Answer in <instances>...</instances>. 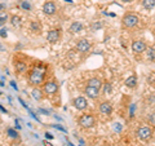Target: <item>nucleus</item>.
Instances as JSON below:
<instances>
[{
  "instance_id": "30",
  "label": "nucleus",
  "mask_w": 155,
  "mask_h": 146,
  "mask_svg": "<svg viewBox=\"0 0 155 146\" xmlns=\"http://www.w3.org/2000/svg\"><path fill=\"white\" fill-rule=\"evenodd\" d=\"M45 137H47V138H49V140H52V138H53V136H52L51 133H45Z\"/></svg>"
},
{
  "instance_id": "19",
  "label": "nucleus",
  "mask_w": 155,
  "mask_h": 146,
  "mask_svg": "<svg viewBox=\"0 0 155 146\" xmlns=\"http://www.w3.org/2000/svg\"><path fill=\"white\" fill-rule=\"evenodd\" d=\"M141 4L147 11H151V9L155 8V0H141Z\"/></svg>"
},
{
  "instance_id": "1",
  "label": "nucleus",
  "mask_w": 155,
  "mask_h": 146,
  "mask_svg": "<svg viewBox=\"0 0 155 146\" xmlns=\"http://www.w3.org/2000/svg\"><path fill=\"white\" fill-rule=\"evenodd\" d=\"M45 69L41 66H36L28 72V84L31 87H39L44 84V78H45Z\"/></svg>"
},
{
  "instance_id": "16",
  "label": "nucleus",
  "mask_w": 155,
  "mask_h": 146,
  "mask_svg": "<svg viewBox=\"0 0 155 146\" xmlns=\"http://www.w3.org/2000/svg\"><path fill=\"white\" fill-rule=\"evenodd\" d=\"M81 30H83V25H81V22H72L71 25H70V28H69V31L71 34H76V32H80Z\"/></svg>"
},
{
  "instance_id": "35",
  "label": "nucleus",
  "mask_w": 155,
  "mask_h": 146,
  "mask_svg": "<svg viewBox=\"0 0 155 146\" xmlns=\"http://www.w3.org/2000/svg\"><path fill=\"white\" fill-rule=\"evenodd\" d=\"M4 85V83H2V81H0V87H3Z\"/></svg>"
},
{
  "instance_id": "17",
  "label": "nucleus",
  "mask_w": 155,
  "mask_h": 146,
  "mask_svg": "<svg viewBox=\"0 0 155 146\" xmlns=\"http://www.w3.org/2000/svg\"><path fill=\"white\" fill-rule=\"evenodd\" d=\"M30 30L35 34H39L41 31V23L39 21H31L30 22Z\"/></svg>"
},
{
  "instance_id": "12",
  "label": "nucleus",
  "mask_w": 155,
  "mask_h": 146,
  "mask_svg": "<svg viewBox=\"0 0 155 146\" xmlns=\"http://www.w3.org/2000/svg\"><path fill=\"white\" fill-rule=\"evenodd\" d=\"M84 93H85V96L88 97V98H91V100H97V98L100 97V95H101V89L93 88V87L87 85L85 89H84Z\"/></svg>"
},
{
  "instance_id": "26",
  "label": "nucleus",
  "mask_w": 155,
  "mask_h": 146,
  "mask_svg": "<svg viewBox=\"0 0 155 146\" xmlns=\"http://www.w3.org/2000/svg\"><path fill=\"white\" fill-rule=\"evenodd\" d=\"M53 127H54L56 129H58V131H62V132H67V129L64 128V127H62V125H60V124H53Z\"/></svg>"
},
{
  "instance_id": "3",
  "label": "nucleus",
  "mask_w": 155,
  "mask_h": 146,
  "mask_svg": "<svg viewBox=\"0 0 155 146\" xmlns=\"http://www.w3.org/2000/svg\"><path fill=\"white\" fill-rule=\"evenodd\" d=\"M136 136L138 140L141 141H149L154 137V125L151 124H143L141 127H138L136 131Z\"/></svg>"
},
{
  "instance_id": "25",
  "label": "nucleus",
  "mask_w": 155,
  "mask_h": 146,
  "mask_svg": "<svg viewBox=\"0 0 155 146\" xmlns=\"http://www.w3.org/2000/svg\"><path fill=\"white\" fill-rule=\"evenodd\" d=\"M8 134H9V137L11 138H18V133H17V131H14L13 128H8Z\"/></svg>"
},
{
  "instance_id": "27",
  "label": "nucleus",
  "mask_w": 155,
  "mask_h": 146,
  "mask_svg": "<svg viewBox=\"0 0 155 146\" xmlns=\"http://www.w3.org/2000/svg\"><path fill=\"white\" fill-rule=\"evenodd\" d=\"M0 36L7 38V28H2V30H0Z\"/></svg>"
},
{
  "instance_id": "9",
  "label": "nucleus",
  "mask_w": 155,
  "mask_h": 146,
  "mask_svg": "<svg viewBox=\"0 0 155 146\" xmlns=\"http://www.w3.org/2000/svg\"><path fill=\"white\" fill-rule=\"evenodd\" d=\"M113 104H111L110 101H102L98 106V111L100 114H102L105 116H110L111 114H113Z\"/></svg>"
},
{
  "instance_id": "10",
  "label": "nucleus",
  "mask_w": 155,
  "mask_h": 146,
  "mask_svg": "<svg viewBox=\"0 0 155 146\" xmlns=\"http://www.w3.org/2000/svg\"><path fill=\"white\" fill-rule=\"evenodd\" d=\"M72 105H74V108L78 109V110H85L87 108H88V101H87L85 97H76V98L72 100Z\"/></svg>"
},
{
  "instance_id": "29",
  "label": "nucleus",
  "mask_w": 155,
  "mask_h": 146,
  "mask_svg": "<svg viewBox=\"0 0 155 146\" xmlns=\"http://www.w3.org/2000/svg\"><path fill=\"white\" fill-rule=\"evenodd\" d=\"M11 85H12V87H13V88L16 89V91H18V88H17V84H16V81H13V80H12V81H11Z\"/></svg>"
},
{
  "instance_id": "31",
  "label": "nucleus",
  "mask_w": 155,
  "mask_h": 146,
  "mask_svg": "<svg viewBox=\"0 0 155 146\" xmlns=\"http://www.w3.org/2000/svg\"><path fill=\"white\" fill-rule=\"evenodd\" d=\"M122 3H132V2H134V0H120Z\"/></svg>"
},
{
  "instance_id": "6",
  "label": "nucleus",
  "mask_w": 155,
  "mask_h": 146,
  "mask_svg": "<svg viewBox=\"0 0 155 146\" xmlns=\"http://www.w3.org/2000/svg\"><path fill=\"white\" fill-rule=\"evenodd\" d=\"M43 91L47 96H54L58 92V83L56 80H47L43 84Z\"/></svg>"
},
{
  "instance_id": "33",
  "label": "nucleus",
  "mask_w": 155,
  "mask_h": 146,
  "mask_svg": "<svg viewBox=\"0 0 155 146\" xmlns=\"http://www.w3.org/2000/svg\"><path fill=\"white\" fill-rule=\"evenodd\" d=\"M4 25H5V22H4V21H2V19H0V27H2V26H4Z\"/></svg>"
},
{
  "instance_id": "2",
  "label": "nucleus",
  "mask_w": 155,
  "mask_h": 146,
  "mask_svg": "<svg viewBox=\"0 0 155 146\" xmlns=\"http://www.w3.org/2000/svg\"><path fill=\"white\" fill-rule=\"evenodd\" d=\"M140 23V16L137 13H134L132 11H128L123 14L122 17V27L124 30H133L138 26Z\"/></svg>"
},
{
  "instance_id": "18",
  "label": "nucleus",
  "mask_w": 155,
  "mask_h": 146,
  "mask_svg": "<svg viewBox=\"0 0 155 146\" xmlns=\"http://www.w3.org/2000/svg\"><path fill=\"white\" fill-rule=\"evenodd\" d=\"M125 85H127L128 88H136V87H137V78L134 75L129 76L128 79L125 80Z\"/></svg>"
},
{
  "instance_id": "8",
  "label": "nucleus",
  "mask_w": 155,
  "mask_h": 146,
  "mask_svg": "<svg viewBox=\"0 0 155 146\" xmlns=\"http://www.w3.org/2000/svg\"><path fill=\"white\" fill-rule=\"evenodd\" d=\"M92 49V44L88 39H80V40H78L76 43V51L80 52V53H89Z\"/></svg>"
},
{
  "instance_id": "28",
  "label": "nucleus",
  "mask_w": 155,
  "mask_h": 146,
  "mask_svg": "<svg viewBox=\"0 0 155 146\" xmlns=\"http://www.w3.org/2000/svg\"><path fill=\"white\" fill-rule=\"evenodd\" d=\"M7 9V5L5 4H3V3H0V12H4Z\"/></svg>"
},
{
  "instance_id": "36",
  "label": "nucleus",
  "mask_w": 155,
  "mask_h": 146,
  "mask_svg": "<svg viewBox=\"0 0 155 146\" xmlns=\"http://www.w3.org/2000/svg\"><path fill=\"white\" fill-rule=\"evenodd\" d=\"M0 95H2V92H0Z\"/></svg>"
},
{
  "instance_id": "5",
  "label": "nucleus",
  "mask_w": 155,
  "mask_h": 146,
  "mask_svg": "<svg viewBox=\"0 0 155 146\" xmlns=\"http://www.w3.org/2000/svg\"><path fill=\"white\" fill-rule=\"evenodd\" d=\"M130 48H132V52L136 53V55H142V53L146 52L149 45H147L146 40H143V39H136V40L132 41Z\"/></svg>"
},
{
  "instance_id": "24",
  "label": "nucleus",
  "mask_w": 155,
  "mask_h": 146,
  "mask_svg": "<svg viewBox=\"0 0 155 146\" xmlns=\"http://www.w3.org/2000/svg\"><path fill=\"white\" fill-rule=\"evenodd\" d=\"M19 5H21V8H22V9H25V11H31V5H30V3L26 2V0H21Z\"/></svg>"
},
{
  "instance_id": "7",
  "label": "nucleus",
  "mask_w": 155,
  "mask_h": 146,
  "mask_svg": "<svg viewBox=\"0 0 155 146\" xmlns=\"http://www.w3.org/2000/svg\"><path fill=\"white\" fill-rule=\"evenodd\" d=\"M61 38H62L61 28H52V30H49L47 34V40H48V43H51V44L60 43Z\"/></svg>"
},
{
  "instance_id": "22",
  "label": "nucleus",
  "mask_w": 155,
  "mask_h": 146,
  "mask_svg": "<svg viewBox=\"0 0 155 146\" xmlns=\"http://www.w3.org/2000/svg\"><path fill=\"white\" fill-rule=\"evenodd\" d=\"M146 121H147V124H151V125H154V127H155V111H151V113L147 114Z\"/></svg>"
},
{
  "instance_id": "20",
  "label": "nucleus",
  "mask_w": 155,
  "mask_h": 146,
  "mask_svg": "<svg viewBox=\"0 0 155 146\" xmlns=\"http://www.w3.org/2000/svg\"><path fill=\"white\" fill-rule=\"evenodd\" d=\"M145 53L147 55V60L149 61L155 62V47H149Z\"/></svg>"
},
{
  "instance_id": "14",
  "label": "nucleus",
  "mask_w": 155,
  "mask_h": 146,
  "mask_svg": "<svg viewBox=\"0 0 155 146\" xmlns=\"http://www.w3.org/2000/svg\"><path fill=\"white\" fill-rule=\"evenodd\" d=\"M31 96H32V98L34 100H36V101H41L43 98H44V91H43V88H39V87H35V88L32 89L31 92Z\"/></svg>"
},
{
  "instance_id": "4",
  "label": "nucleus",
  "mask_w": 155,
  "mask_h": 146,
  "mask_svg": "<svg viewBox=\"0 0 155 146\" xmlns=\"http://www.w3.org/2000/svg\"><path fill=\"white\" fill-rule=\"evenodd\" d=\"M78 123L81 128L84 129H89L92 127H94L96 125V118L92 114H83L79 116V119H78Z\"/></svg>"
},
{
  "instance_id": "32",
  "label": "nucleus",
  "mask_w": 155,
  "mask_h": 146,
  "mask_svg": "<svg viewBox=\"0 0 155 146\" xmlns=\"http://www.w3.org/2000/svg\"><path fill=\"white\" fill-rule=\"evenodd\" d=\"M0 110H2V111H3V113H5V114H7V110H5V109H4V108H3V106H2V105H0Z\"/></svg>"
},
{
  "instance_id": "13",
  "label": "nucleus",
  "mask_w": 155,
  "mask_h": 146,
  "mask_svg": "<svg viewBox=\"0 0 155 146\" xmlns=\"http://www.w3.org/2000/svg\"><path fill=\"white\" fill-rule=\"evenodd\" d=\"M87 85L93 87V88L101 89V88H102V85H104V81H102V79H101V78L93 76V78H91V79H88V81H87Z\"/></svg>"
},
{
  "instance_id": "15",
  "label": "nucleus",
  "mask_w": 155,
  "mask_h": 146,
  "mask_svg": "<svg viewBox=\"0 0 155 146\" xmlns=\"http://www.w3.org/2000/svg\"><path fill=\"white\" fill-rule=\"evenodd\" d=\"M14 70H16L18 74H25L27 71V64L23 61H16L14 62Z\"/></svg>"
},
{
  "instance_id": "21",
  "label": "nucleus",
  "mask_w": 155,
  "mask_h": 146,
  "mask_svg": "<svg viewBox=\"0 0 155 146\" xmlns=\"http://www.w3.org/2000/svg\"><path fill=\"white\" fill-rule=\"evenodd\" d=\"M111 91H113V85H111V83H104L102 88H101V92H102L104 95H110Z\"/></svg>"
},
{
  "instance_id": "11",
  "label": "nucleus",
  "mask_w": 155,
  "mask_h": 146,
  "mask_svg": "<svg viewBox=\"0 0 155 146\" xmlns=\"http://www.w3.org/2000/svg\"><path fill=\"white\" fill-rule=\"evenodd\" d=\"M43 12H44L47 16H53L56 12H57V5L54 2H45L43 4Z\"/></svg>"
},
{
  "instance_id": "34",
  "label": "nucleus",
  "mask_w": 155,
  "mask_h": 146,
  "mask_svg": "<svg viewBox=\"0 0 155 146\" xmlns=\"http://www.w3.org/2000/svg\"><path fill=\"white\" fill-rule=\"evenodd\" d=\"M16 128H17V129H21V127H19V124L17 123V121H16Z\"/></svg>"
},
{
  "instance_id": "23",
  "label": "nucleus",
  "mask_w": 155,
  "mask_h": 146,
  "mask_svg": "<svg viewBox=\"0 0 155 146\" xmlns=\"http://www.w3.org/2000/svg\"><path fill=\"white\" fill-rule=\"evenodd\" d=\"M9 21H11V23L13 26H21V17H18V16H12L11 18H9Z\"/></svg>"
}]
</instances>
